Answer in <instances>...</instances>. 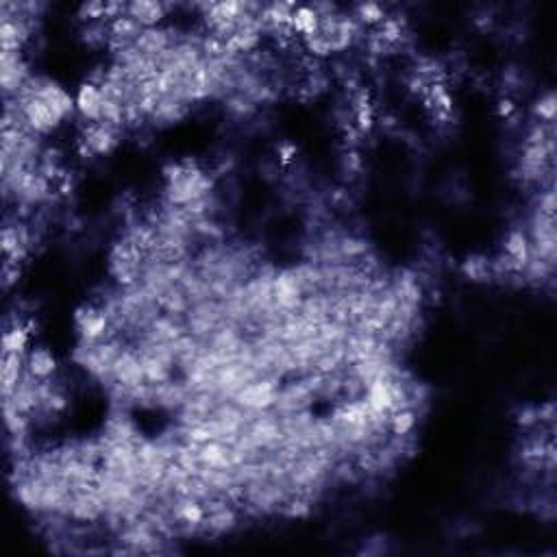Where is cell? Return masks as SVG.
Masks as SVG:
<instances>
[{"instance_id": "1", "label": "cell", "mask_w": 557, "mask_h": 557, "mask_svg": "<svg viewBox=\"0 0 557 557\" xmlns=\"http://www.w3.org/2000/svg\"><path fill=\"white\" fill-rule=\"evenodd\" d=\"M20 107H22V113H24V120L28 122L35 133H52L57 127H59L66 115L57 109L54 105L46 103L44 98L40 96H28L24 101H16Z\"/></svg>"}, {"instance_id": "2", "label": "cell", "mask_w": 557, "mask_h": 557, "mask_svg": "<svg viewBox=\"0 0 557 557\" xmlns=\"http://www.w3.org/2000/svg\"><path fill=\"white\" fill-rule=\"evenodd\" d=\"M236 398L240 405L248 409H266L279 401V394H277L275 381L263 379V381H255V384H246L244 388H240Z\"/></svg>"}, {"instance_id": "3", "label": "cell", "mask_w": 557, "mask_h": 557, "mask_svg": "<svg viewBox=\"0 0 557 557\" xmlns=\"http://www.w3.org/2000/svg\"><path fill=\"white\" fill-rule=\"evenodd\" d=\"M303 285L297 279L294 270H281L272 279V297L279 307L283 309H297L301 305Z\"/></svg>"}, {"instance_id": "4", "label": "cell", "mask_w": 557, "mask_h": 557, "mask_svg": "<svg viewBox=\"0 0 557 557\" xmlns=\"http://www.w3.org/2000/svg\"><path fill=\"white\" fill-rule=\"evenodd\" d=\"M76 327H79V333L85 342H94L98 338L105 335L107 331V325H109V316L105 309H96L92 305H83L81 309H76Z\"/></svg>"}, {"instance_id": "5", "label": "cell", "mask_w": 557, "mask_h": 557, "mask_svg": "<svg viewBox=\"0 0 557 557\" xmlns=\"http://www.w3.org/2000/svg\"><path fill=\"white\" fill-rule=\"evenodd\" d=\"M103 92L98 85H92V83H81L79 92H76V111L83 115L87 122H101V115H103Z\"/></svg>"}, {"instance_id": "6", "label": "cell", "mask_w": 557, "mask_h": 557, "mask_svg": "<svg viewBox=\"0 0 557 557\" xmlns=\"http://www.w3.org/2000/svg\"><path fill=\"white\" fill-rule=\"evenodd\" d=\"M81 142L92 151V155H107L118 146V135H115L113 127L105 122H92L85 129Z\"/></svg>"}, {"instance_id": "7", "label": "cell", "mask_w": 557, "mask_h": 557, "mask_svg": "<svg viewBox=\"0 0 557 557\" xmlns=\"http://www.w3.org/2000/svg\"><path fill=\"white\" fill-rule=\"evenodd\" d=\"M372 414H388L392 412L394 396H392V379H372L366 386V398Z\"/></svg>"}, {"instance_id": "8", "label": "cell", "mask_w": 557, "mask_h": 557, "mask_svg": "<svg viewBox=\"0 0 557 557\" xmlns=\"http://www.w3.org/2000/svg\"><path fill=\"white\" fill-rule=\"evenodd\" d=\"M127 13L142 26V28H153L166 18V7L155 0H135V3L127 5Z\"/></svg>"}, {"instance_id": "9", "label": "cell", "mask_w": 557, "mask_h": 557, "mask_svg": "<svg viewBox=\"0 0 557 557\" xmlns=\"http://www.w3.org/2000/svg\"><path fill=\"white\" fill-rule=\"evenodd\" d=\"M198 459L207 468H222V471H226V468L233 466L231 449L220 444L218 440H209V442L200 444L198 447Z\"/></svg>"}, {"instance_id": "10", "label": "cell", "mask_w": 557, "mask_h": 557, "mask_svg": "<svg viewBox=\"0 0 557 557\" xmlns=\"http://www.w3.org/2000/svg\"><path fill=\"white\" fill-rule=\"evenodd\" d=\"M292 31L297 35H303V40L314 38L320 33V16L314 7H297L292 13Z\"/></svg>"}, {"instance_id": "11", "label": "cell", "mask_w": 557, "mask_h": 557, "mask_svg": "<svg viewBox=\"0 0 557 557\" xmlns=\"http://www.w3.org/2000/svg\"><path fill=\"white\" fill-rule=\"evenodd\" d=\"M22 381V355L3 353V396L11 398Z\"/></svg>"}, {"instance_id": "12", "label": "cell", "mask_w": 557, "mask_h": 557, "mask_svg": "<svg viewBox=\"0 0 557 557\" xmlns=\"http://www.w3.org/2000/svg\"><path fill=\"white\" fill-rule=\"evenodd\" d=\"M26 366H28V374H33L35 379H48L57 370V360L48 348L40 346V348H33L31 353H28Z\"/></svg>"}, {"instance_id": "13", "label": "cell", "mask_w": 557, "mask_h": 557, "mask_svg": "<svg viewBox=\"0 0 557 557\" xmlns=\"http://www.w3.org/2000/svg\"><path fill=\"white\" fill-rule=\"evenodd\" d=\"M505 255L512 257L516 263H520L522 268L527 266V261L532 259V244H529V240H527V236L522 231L512 229L507 233V238H505Z\"/></svg>"}, {"instance_id": "14", "label": "cell", "mask_w": 557, "mask_h": 557, "mask_svg": "<svg viewBox=\"0 0 557 557\" xmlns=\"http://www.w3.org/2000/svg\"><path fill=\"white\" fill-rule=\"evenodd\" d=\"M170 38H168V31H163V28H144L142 35L137 38L135 42V48L142 52V54H157V52H163L166 46H168Z\"/></svg>"}, {"instance_id": "15", "label": "cell", "mask_w": 557, "mask_h": 557, "mask_svg": "<svg viewBox=\"0 0 557 557\" xmlns=\"http://www.w3.org/2000/svg\"><path fill=\"white\" fill-rule=\"evenodd\" d=\"M142 31H144V28H142L129 13H125V16H120V18H115V20L109 22V38L127 42V44H131V42L135 44L137 38L142 35Z\"/></svg>"}, {"instance_id": "16", "label": "cell", "mask_w": 557, "mask_h": 557, "mask_svg": "<svg viewBox=\"0 0 557 557\" xmlns=\"http://www.w3.org/2000/svg\"><path fill=\"white\" fill-rule=\"evenodd\" d=\"M461 272L471 281H490L492 279V261L483 255H471L461 263Z\"/></svg>"}, {"instance_id": "17", "label": "cell", "mask_w": 557, "mask_h": 557, "mask_svg": "<svg viewBox=\"0 0 557 557\" xmlns=\"http://www.w3.org/2000/svg\"><path fill=\"white\" fill-rule=\"evenodd\" d=\"M28 327L20 325V322H16V325L11 329L5 331L3 335V350L5 353H13V355H24V350H26V344H28Z\"/></svg>"}, {"instance_id": "18", "label": "cell", "mask_w": 557, "mask_h": 557, "mask_svg": "<svg viewBox=\"0 0 557 557\" xmlns=\"http://www.w3.org/2000/svg\"><path fill=\"white\" fill-rule=\"evenodd\" d=\"M355 113H357V129L362 133H368L374 127V115H372V105H370V94L368 90H360L355 96Z\"/></svg>"}, {"instance_id": "19", "label": "cell", "mask_w": 557, "mask_h": 557, "mask_svg": "<svg viewBox=\"0 0 557 557\" xmlns=\"http://www.w3.org/2000/svg\"><path fill=\"white\" fill-rule=\"evenodd\" d=\"M205 522H207V527H209L212 532L222 534V532L233 529V527H236V522H238V518H236V514H233V510H229L226 505H222V507L214 510L209 516H205Z\"/></svg>"}, {"instance_id": "20", "label": "cell", "mask_w": 557, "mask_h": 557, "mask_svg": "<svg viewBox=\"0 0 557 557\" xmlns=\"http://www.w3.org/2000/svg\"><path fill=\"white\" fill-rule=\"evenodd\" d=\"M414 425H416V414L409 407L398 409V412H394L392 418H390V429H392V433L396 437L409 435V433H412V429H414Z\"/></svg>"}, {"instance_id": "21", "label": "cell", "mask_w": 557, "mask_h": 557, "mask_svg": "<svg viewBox=\"0 0 557 557\" xmlns=\"http://www.w3.org/2000/svg\"><path fill=\"white\" fill-rule=\"evenodd\" d=\"M139 362H142L146 381H151V384H161V381L168 379V364L161 362L159 357H155V355H144Z\"/></svg>"}, {"instance_id": "22", "label": "cell", "mask_w": 557, "mask_h": 557, "mask_svg": "<svg viewBox=\"0 0 557 557\" xmlns=\"http://www.w3.org/2000/svg\"><path fill=\"white\" fill-rule=\"evenodd\" d=\"M105 22V20H103ZM103 22H90L87 26H83V31H81V35H83V42L87 44V46H92V48H96V46H103L105 42H107V33H109V24H103Z\"/></svg>"}, {"instance_id": "23", "label": "cell", "mask_w": 557, "mask_h": 557, "mask_svg": "<svg viewBox=\"0 0 557 557\" xmlns=\"http://www.w3.org/2000/svg\"><path fill=\"white\" fill-rule=\"evenodd\" d=\"M177 518L188 522V524H192V527H196V524L205 522V510H202V505H198L196 501H192V498H190V501H183L179 505Z\"/></svg>"}, {"instance_id": "24", "label": "cell", "mask_w": 557, "mask_h": 557, "mask_svg": "<svg viewBox=\"0 0 557 557\" xmlns=\"http://www.w3.org/2000/svg\"><path fill=\"white\" fill-rule=\"evenodd\" d=\"M107 16V3H101V0H92V3H83L79 7V20L81 22H103Z\"/></svg>"}, {"instance_id": "25", "label": "cell", "mask_w": 557, "mask_h": 557, "mask_svg": "<svg viewBox=\"0 0 557 557\" xmlns=\"http://www.w3.org/2000/svg\"><path fill=\"white\" fill-rule=\"evenodd\" d=\"M357 18L364 22V24H381L388 16H386V9L377 5V3H364V5H357Z\"/></svg>"}, {"instance_id": "26", "label": "cell", "mask_w": 557, "mask_h": 557, "mask_svg": "<svg viewBox=\"0 0 557 557\" xmlns=\"http://www.w3.org/2000/svg\"><path fill=\"white\" fill-rule=\"evenodd\" d=\"M555 111H557V103H555V94L553 92H546L534 105V113L544 122H553L555 120Z\"/></svg>"}, {"instance_id": "27", "label": "cell", "mask_w": 557, "mask_h": 557, "mask_svg": "<svg viewBox=\"0 0 557 557\" xmlns=\"http://www.w3.org/2000/svg\"><path fill=\"white\" fill-rule=\"evenodd\" d=\"M305 46H307V52L314 54V57H327V54L333 52L331 40L325 38L322 33H318V35H314V38H307V40H305Z\"/></svg>"}, {"instance_id": "28", "label": "cell", "mask_w": 557, "mask_h": 557, "mask_svg": "<svg viewBox=\"0 0 557 557\" xmlns=\"http://www.w3.org/2000/svg\"><path fill=\"white\" fill-rule=\"evenodd\" d=\"M226 109L233 111V113H238V115H248L255 111V103L244 96V94H236V96H229L226 98Z\"/></svg>"}, {"instance_id": "29", "label": "cell", "mask_w": 557, "mask_h": 557, "mask_svg": "<svg viewBox=\"0 0 557 557\" xmlns=\"http://www.w3.org/2000/svg\"><path fill=\"white\" fill-rule=\"evenodd\" d=\"M366 251H368V244H366V240H360V238H344L340 242L342 257H360Z\"/></svg>"}, {"instance_id": "30", "label": "cell", "mask_w": 557, "mask_h": 557, "mask_svg": "<svg viewBox=\"0 0 557 557\" xmlns=\"http://www.w3.org/2000/svg\"><path fill=\"white\" fill-rule=\"evenodd\" d=\"M163 305L168 307V311H172V314H179V311H185V307H188V301H185V297L181 294V292H168V297H163Z\"/></svg>"}, {"instance_id": "31", "label": "cell", "mask_w": 557, "mask_h": 557, "mask_svg": "<svg viewBox=\"0 0 557 557\" xmlns=\"http://www.w3.org/2000/svg\"><path fill=\"white\" fill-rule=\"evenodd\" d=\"M285 514L292 516V518H303V516L309 514V503L303 501V498H299V501H292V503L287 505Z\"/></svg>"}, {"instance_id": "32", "label": "cell", "mask_w": 557, "mask_h": 557, "mask_svg": "<svg viewBox=\"0 0 557 557\" xmlns=\"http://www.w3.org/2000/svg\"><path fill=\"white\" fill-rule=\"evenodd\" d=\"M516 420L522 427H529V425L538 423V409L536 407H522L518 412V416H516Z\"/></svg>"}, {"instance_id": "33", "label": "cell", "mask_w": 557, "mask_h": 557, "mask_svg": "<svg viewBox=\"0 0 557 557\" xmlns=\"http://www.w3.org/2000/svg\"><path fill=\"white\" fill-rule=\"evenodd\" d=\"M18 277H20V270H18V266L16 263H5V268H3V287L5 289H9L16 281H18Z\"/></svg>"}, {"instance_id": "34", "label": "cell", "mask_w": 557, "mask_h": 557, "mask_svg": "<svg viewBox=\"0 0 557 557\" xmlns=\"http://www.w3.org/2000/svg\"><path fill=\"white\" fill-rule=\"evenodd\" d=\"M538 212H542L544 216H553V212H555V194L553 192H546V194L540 196Z\"/></svg>"}, {"instance_id": "35", "label": "cell", "mask_w": 557, "mask_h": 557, "mask_svg": "<svg viewBox=\"0 0 557 557\" xmlns=\"http://www.w3.org/2000/svg\"><path fill=\"white\" fill-rule=\"evenodd\" d=\"M496 111H498V115H501V118L510 120L512 115L516 113V105H514V101H512V98H501V101H498V107H496Z\"/></svg>"}, {"instance_id": "36", "label": "cell", "mask_w": 557, "mask_h": 557, "mask_svg": "<svg viewBox=\"0 0 557 557\" xmlns=\"http://www.w3.org/2000/svg\"><path fill=\"white\" fill-rule=\"evenodd\" d=\"M279 155H281V161L287 163V161H292V157L297 155V149H294V146H289V144H283L279 149Z\"/></svg>"}]
</instances>
